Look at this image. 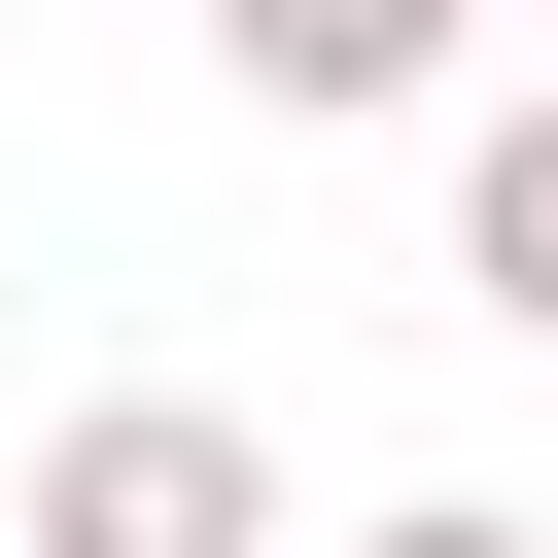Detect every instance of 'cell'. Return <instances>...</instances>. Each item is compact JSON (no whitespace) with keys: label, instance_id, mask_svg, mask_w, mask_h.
I'll list each match as a JSON object with an SVG mask.
<instances>
[{"label":"cell","instance_id":"obj_1","mask_svg":"<svg viewBox=\"0 0 558 558\" xmlns=\"http://www.w3.org/2000/svg\"><path fill=\"white\" fill-rule=\"evenodd\" d=\"M35 558H279V453L209 384H105V418H35Z\"/></svg>","mask_w":558,"mask_h":558},{"label":"cell","instance_id":"obj_4","mask_svg":"<svg viewBox=\"0 0 558 558\" xmlns=\"http://www.w3.org/2000/svg\"><path fill=\"white\" fill-rule=\"evenodd\" d=\"M349 558H558V523H488V488H418V523H349Z\"/></svg>","mask_w":558,"mask_h":558},{"label":"cell","instance_id":"obj_3","mask_svg":"<svg viewBox=\"0 0 558 558\" xmlns=\"http://www.w3.org/2000/svg\"><path fill=\"white\" fill-rule=\"evenodd\" d=\"M453 314L558 349V105H488V174H453Z\"/></svg>","mask_w":558,"mask_h":558},{"label":"cell","instance_id":"obj_2","mask_svg":"<svg viewBox=\"0 0 558 558\" xmlns=\"http://www.w3.org/2000/svg\"><path fill=\"white\" fill-rule=\"evenodd\" d=\"M453 35H523V0H209V70H244V105H418Z\"/></svg>","mask_w":558,"mask_h":558}]
</instances>
